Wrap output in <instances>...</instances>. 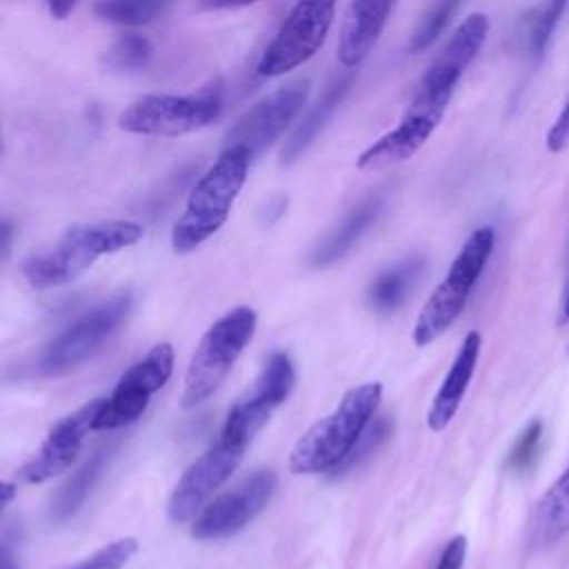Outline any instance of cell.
I'll list each match as a JSON object with an SVG mask.
<instances>
[{
	"instance_id": "cell-37",
	"label": "cell",
	"mask_w": 569,
	"mask_h": 569,
	"mask_svg": "<svg viewBox=\"0 0 569 569\" xmlns=\"http://www.w3.org/2000/svg\"><path fill=\"white\" fill-rule=\"evenodd\" d=\"M0 569H20V567L13 562V558H11V553H9V547H7V545L2 547V556H0Z\"/></svg>"
},
{
	"instance_id": "cell-26",
	"label": "cell",
	"mask_w": 569,
	"mask_h": 569,
	"mask_svg": "<svg viewBox=\"0 0 569 569\" xmlns=\"http://www.w3.org/2000/svg\"><path fill=\"white\" fill-rule=\"evenodd\" d=\"M151 53H153V47L144 36L127 33V36H120L109 47L104 56V64L111 71H138L149 62Z\"/></svg>"
},
{
	"instance_id": "cell-32",
	"label": "cell",
	"mask_w": 569,
	"mask_h": 569,
	"mask_svg": "<svg viewBox=\"0 0 569 569\" xmlns=\"http://www.w3.org/2000/svg\"><path fill=\"white\" fill-rule=\"evenodd\" d=\"M465 556H467V538L462 533H458L445 545L433 569H462Z\"/></svg>"
},
{
	"instance_id": "cell-3",
	"label": "cell",
	"mask_w": 569,
	"mask_h": 569,
	"mask_svg": "<svg viewBox=\"0 0 569 569\" xmlns=\"http://www.w3.org/2000/svg\"><path fill=\"white\" fill-rule=\"evenodd\" d=\"M251 158L238 147H222L213 164L193 184L184 211L173 224L171 249L189 253L209 240L229 218L231 207L244 187Z\"/></svg>"
},
{
	"instance_id": "cell-7",
	"label": "cell",
	"mask_w": 569,
	"mask_h": 569,
	"mask_svg": "<svg viewBox=\"0 0 569 569\" xmlns=\"http://www.w3.org/2000/svg\"><path fill=\"white\" fill-rule=\"evenodd\" d=\"M220 91L202 89L191 96L144 93L118 116V127L136 136L178 138L204 129L220 116Z\"/></svg>"
},
{
	"instance_id": "cell-31",
	"label": "cell",
	"mask_w": 569,
	"mask_h": 569,
	"mask_svg": "<svg viewBox=\"0 0 569 569\" xmlns=\"http://www.w3.org/2000/svg\"><path fill=\"white\" fill-rule=\"evenodd\" d=\"M569 142V100L567 104L560 109V113L556 116L553 124L549 127L547 136H545V144L551 153H560Z\"/></svg>"
},
{
	"instance_id": "cell-22",
	"label": "cell",
	"mask_w": 569,
	"mask_h": 569,
	"mask_svg": "<svg viewBox=\"0 0 569 569\" xmlns=\"http://www.w3.org/2000/svg\"><path fill=\"white\" fill-rule=\"evenodd\" d=\"M569 533V467L549 485L536 505V536L545 545Z\"/></svg>"
},
{
	"instance_id": "cell-12",
	"label": "cell",
	"mask_w": 569,
	"mask_h": 569,
	"mask_svg": "<svg viewBox=\"0 0 569 569\" xmlns=\"http://www.w3.org/2000/svg\"><path fill=\"white\" fill-rule=\"evenodd\" d=\"M309 80H291L244 111L224 136V147L242 149L251 160L264 153L298 118L307 98Z\"/></svg>"
},
{
	"instance_id": "cell-35",
	"label": "cell",
	"mask_w": 569,
	"mask_h": 569,
	"mask_svg": "<svg viewBox=\"0 0 569 569\" xmlns=\"http://www.w3.org/2000/svg\"><path fill=\"white\" fill-rule=\"evenodd\" d=\"M9 244H11V222L4 220L2 222V253H9Z\"/></svg>"
},
{
	"instance_id": "cell-9",
	"label": "cell",
	"mask_w": 569,
	"mask_h": 569,
	"mask_svg": "<svg viewBox=\"0 0 569 569\" xmlns=\"http://www.w3.org/2000/svg\"><path fill=\"white\" fill-rule=\"evenodd\" d=\"M338 0H296L280 29L258 60V73L264 78L284 76L322 47L336 16Z\"/></svg>"
},
{
	"instance_id": "cell-8",
	"label": "cell",
	"mask_w": 569,
	"mask_h": 569,
	"mask_svg": "<svg viewBox=\"0 0 569 569\" xmlns=\"http://www.w3.org/2000/svg\"><path fill=\"white\" fill-rule=\"evenodd\" d=\"M131 296L120 293L87 311L36 356L31 365L33 376L51 378L80 367L122 327L131 313Z\"/></svg>"
},
{
	"instance_id": "cell-27",
	"label": "cell",
	"mask_w": 569,
	"mask_h": 569,
	"mask_svg": "<svg viewBox=\"0 0 569 569\" xmlns=\"http://www.w3.org/2000/svg\"><path fill=\"white\" fill-rule=\"evenodd\" d=\"M460 4H462V0H436L431 4V9L427 11V16L420 20L416 33L411 36L409 51L411 53L425 51L442 33V29L449 24V20L453 18V13L458 11Z\"/></svg>"
},
{
	"instance_id": "cell-36",
	"label": "cell",
	"mask_w": 569,
	"mask_h": 569,
	"mask_svg": "<svg viewBox=\"0 0 569 569\" xmlns=\"http://www.w3.org/2000/svg\"><path fill=\"white\" fill-rule=\"evenodd\" d=\"M16 485L13 482H2V507H9V502H11V498H13V493H16Z\"/></svg>"
},
{
	"instance_id": "cell-38",
	"label": "cell",
	"mask_w": 569,
	"mask_h": 569,
	"mask_svg": "<svg viewBox=\"0 0 569 569\" xmlns=\"http://www.w3.org/2000/svg\"><path fill=\"white\" fill-rule=\"evenodd\" d=\"M562 322H569V282H567V291H565V302H562Z\"/></svg>"
},
{
	"instance_id": "cell-10",
	"label": "cell",
	"mask_w": 569,
	"mask_h": 569,
	"mask_svg": "<svg viewBox=\"0 0 569 569\" xmlns=\"http://www.w3.org/2000/svg\"><path fill=\"white\" fill-rule=\"evenodd\" d=\"M173 373V347L171 342H158L151 351L131 365L113 387L111 396L104 398L93 431H111L127 427L142 418L151 396L160 391Z\"/></svg>"
},
{
	"instance_id": "cell-25",
	"label": "cell",
	"mask_w": 569,
	"mask_h": 569,
	"mask_svg": "<svg viewBox=\"0 0 569 569\" xmlns=\"http://www.w3.org/2000/svg\"><path fill=\"white\" fill-rule=\"evenodd\" d=\"M171 2L173 0H98L93 13L113 24L140 27L164 13Z\"/></svg>"
},
{
	"instance_id": "cell-33",
	"label": "cell",
	"mask_w": 569,
	"mask_h": 569,
	"mask_svg": "<svg viewBox=\"0 0 569 569\" xmlns=\"http://www.w3.org/2000/svg\"><path fill=\"white\" fill-rule=\"evenodd\" d=\"M262 0H198V7L204 11H222V9H240V7H249Z\"/></svg>"
},
{
	"instance_id": "cell-5",
	"label": "cell",
	"mask_w": 569,
	"mask_h": 569,
	"mask_svg": "<svg viewBox=\"0 0 569 569\" xmlns=\"http://www.w3.org/2000/svg\"><path fill=\"white\" fill-rule=\"evenodd\" d=\"M256 322L258 316L251 307H233L207 329L184 373V389L180 398L182 409L198 407L224 382L231 367L253 338Z\"/></svg>"
},
{
	"instance_id": "cell-28",
	"label": "cell",
	"mask_w": 569,
	"mask_h": 569,
	"mask_svg": "<svg viewBox=\"0 0 569 569\" xmlns=\"http://www.w3.org/2000/svg\"><path fill=\"white\" fill-rule=\"evenodd\" d=\"M393 431V422H389V418L385 416H373V420L367 425L365 433L360 436V440L356 442L353 451L347 456V460L336 469V473H345L353 467H358L365 458H369Z\"/></svg>"
},
{
	"instance_id": "cell-34",
	"label": "cell",
	"mask_w": 569,
	"mask_h": 569,
	"mask_svg": "<svg viewBox=\"0 0 569 569\" xmlns=\"http://www.w3.org/2000/svg\"><path fill=\"white\" fill-rule=\"evenodd\" d=\"M76 2H78V0H44L49 16L56 18V20H64V18L73 11Z\"/></svg>"
},
{
	"instance_id": "cell-30",
	"label": "cell",
	"mask_w": 569,
	"mask_h": 569,
	"mask_svg": "<svg viewBox=\"0 0 569 569\" xmlns=\"http://www.w3.org/2000/svg\"><path fill=\"white\" fill-rule=\"evenodd\" d=\"M540 438H542V422L540 420H531L520 436L516 438L509 456H507V467L511 471H527L531 467V462L538 456V447H540Z\"/></svg>"
},
{
	"instance_id": "cell-14",
	"label": "cell",
	"mask_w": 569,
	"mask_h": 569,
	"mask_svg": "<svg viewBox=\"0 0 569 569\" xmlns=\"http://www.w3.org/2000/svg\"><path fill=\"white\" fill-rule=\"evenodd\" d=\"M247 445L229 440L224 436L218 438L200 458H196L187 471L180 476L178 485L169 496V520L180 525L196 518L207 500L231 478L238 469Z\"/></svg>"
},
{
	"instance_id": "cell-20",
	"label": "cell",
	"mask_w": 569,
	"mask_h": 569,
	"mask_svg": "<svg viewBox=\"0 0 569 569\" xmlns=\"http://www.w3.org/2000/svg\"><path fill=\"white\" fill-rule=\"evenodd\" d=\"M385 207V198L380 193L365 198L360 204H356L340 224L329 231L309 253L311 267H327L336 260H340L362 236L365 231L380 218Z\"/></svg>"
},
{
	"instance_id": "cell-29",
	"label": "cell",
	"mask_w": 569,
	"mask_h": 569,
	"mask_svg": "<svg viewBox=\"0 0 569 569\" xmlns=\"http://www.w3.org/2000/svg\"><path fill=\"white\" fill-rule=\"evenodd\" d=\"M136 551H138V540L127 536L109 542L107 547L98 549L96 553H91L89 558L80 560L69 569H122L133 558Z\"/></svg>"
},
{
	"instance_id": "cell-15",
	"label": "cell",
	"mask_w": 569,
	"mask_h": 569,
	"mask_svg": "<svg viewBox=\"0 0 569 569\" xmlns=\"http://www.w3.org/2000/svg\"><path fill=\"white\" fill-rule=\"evenodd\" d=\"M102 402L104 398H93L62 418L49 431L40 449L18 469V480L24 485H40L64 473L76 462L87 433L93 431Z\"/></svg>"
},
{
	"instance_id": "cell-13",
	"label": "cell",
	"mask_w": 569,
	"mask_h": 569,
	"mask_svg": "<svg viewBox=\"0 0 569 569\" xmlns=\"http://www.w3.org/2000/svg\"><path fill=\"white\" fill-rule=\"evenodd\" d=\"M278 478L271 469H258L229 491L202 507L191 522L196 540H220L244 529L269 505Z\"/></svg>"
},
{
	"instance_id": "cell-1",
	"label": "cell",
	"mask_w": 569,
	"mask_h": 569,
	"mask_svg": "<svg viewBox=\"0 0 569 569\" xmlns=\"http://www.w3.org/2000/svg\"><path fill=\"white\" fill-rule=\"evenodd\" d=\"M380 398V382H365L349 389L329 416L320 418L298 438L289 453V471L302 476L336 473L373 420Z\"/></svg>"
},
{
	"instance_id": "cell-18",
	"label": "cell",
	"mask_w": 569,
	"mask_h": 569,
	"mask_svg": "<svg viewBox=\"0 0 569 569\" xmlns=\"http://www.w3.org/2000/svg\"><path fill=\"white\" fill-rule=\"evenodd\" d=\"M480 347H482V336L478 331H469L427 413V425L431 431H442L460 409V402L469 389V382L473 378V371L480 358Z\"/></svg>"
},
{
	"instance_id": "cell-11",
	"label": "cell",
	"mask_w": 569,
	"mask_h": 569,
	"mask_svg": "<svg viewBox=\"0 0 569 569\" xmlns=\"http://www.w3.org/2000/svg\"><path fill=\"white\" fill-rule=\"evenodd\" d=\"M293 385L296 371L291 358L284 351L271 353L253 385L229 409L220 436L249 445L269 416L289 398Z\"/></svg>"
},
{
	"instance_id": "cell-21",
	"label": "cell",
	"mask_w": 569,
	"mask_h": 569,
	"mask_svg": "<svg viewBox=\"0 0 569 569\" xmlns=\"http://www.w3.org/2000/svg\"><path fill=\"white\" fill-rule=\"evenodd\" d=\"M422 269L425 260L420 256H411L378 273L367 287L369 309H373L376 313H393L396 309H400L416 282L420 280Z\"/></svg>"
},
{
	"instance_id": "cell-2",
	"label": "cell",
	"mask_w": 569,
	"mask_h": 569,
	"mask_svg": "<svg viewBox=\"0 0 569 569\" xmlns=\"http://www.w3.org/2000/svg\"><path fill=\"white\" fill-rule=\"evenodd\" d=\"M142 238V224L133 220H100L76 224L49 249L22 262V276L33 289L60 287L84 273L100 256L116 253Z\"/></svg>"
},
{
	"instance_id": "cell-17",
	"label": "cell",
	"mask_w": 569,
	"mask_h": 569,
	"mask_svg": "<svg viewBox=\"0 0 569 569\" xmlns=\"http://www.w3.org/2000/svg\"><path fill=\"white\" fill-rule=\"evenodd\" d=\"M489 18L482 11L469 13L451 33L447 44L440 49V53L433 58V62L427 67L420 80L438 82L458 87L462 73L473 62V58L480 53L487 36H489Z\"/></svg>"
},
{
	"instance_id": "cell-6",
	"label": "cell",
	"mask_w": 569,
	"mask_h": 569,
	"mask_svg": "<svg viewBox=\"0 0 569 569\" xmlns=\"http://www.w3.org/2000/svg\"><path fill=\"white\" fill-rule=\"evenodd\" d=\"M456 87L420 80L400 122L369 144L356 160L360 171H382L409 160L436 131Z\"/></svg>"
},
{
	"instance_id": "cell-23",
	"label": "cell",
	"mask_w": 569,
	"mask_h": 569,
	"mask_svg": "<svg viewBox=\"0 0 569 569\" xmlns=\"http://www.w3.org/2000/svg\"><path fill=\"white\" fill-rule=\"evenodd\" d=\"M107 453H109V451H104V449L96 451V453L60 487V491L56 493V498H53V502H51V513H49L51 520L62 522V520L71 518V516L82 507V502L87 500L91 487L96 485V480H98V476H100V471H102V467H104Z\"/></svg>"
},
{
	"instance_id": "cell-4",
	"label": "cell",
	"mask_w": 569,
	"mask_h": 569,
	"mask_svg": "<svg viewBox=\"0 0 569 569\" xmlns=\"http://www.w3.org/2000/svg\"><path fill=\"white\" fill-rule=\"evenodd\" d=\"M496 247L493 227H478L462 244L453 258L445 280L433 289V293L422 305L418 320L413 325L416 347H427L440 338L462 313L471 289L476 287L480 273L485 271Z\"/></svg>"
},
{
	"instance_id": "cell-24",
	"label": "cell",
	"mask_w": 569,
	"mask_h": 569,
	"mask_svg": "<svg viewBox=\"0 0 569 569\" xmlns=\"http://www.w3.org/2000/svg\"><path fill=\"white\" fill-rule=\"evenodd\" d=\"M569 0H542L525 18V47L533 60H540L551 42V36L565 13Z\"/></svg>"
},
{
	"instance_id": "cell-19",
	"label": "cell",
	"mask_w": 569,
	"mask_h": 569,
	"mask_svg": "<svg viewBox=\"0 0 569 569\" xmlns=\"http://www.w3.org/2000/svg\"><path fill=\"white\" fill-rule=\"evenodd\" d=\"M353 80H356V73L347 71L327 84L322 96L311 104V109L300 118L291 136L284 140L280 149V164L296 162L309 149V144L318 138V133L325 129V124L331 120V116L336 113V109L353 87Z\"/></svg>"
},
{
	"instance_id": "cell-16",
	"label": "cell",
	"mask_w": 569,
	"mask_h": 569,
	"mask_svg": "<svg viewBox=\"0 0 569 569\" xmlns=\"http://www.w3.org/2000/svg\"><path fill=\"white\" fill-rule=\"evenodd\" d=\"M398 0H351L338 38V62L356 69L376 47Z\"/></svg>"
}]
</instances>
